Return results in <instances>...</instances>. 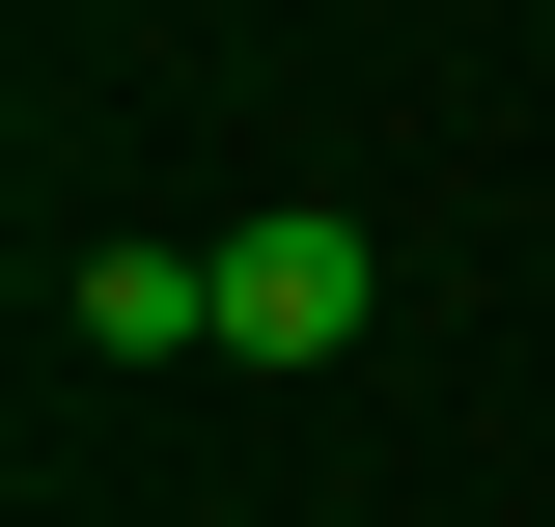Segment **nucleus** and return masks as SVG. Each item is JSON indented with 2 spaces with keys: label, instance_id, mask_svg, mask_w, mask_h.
<instances>
[{
  "label": "nucleus",
  "instance_id": "f03ea898",
  "mask_svg": "<svg viewBox=\"0 0 555 527\" xmlns=\"http://www.w3.org/2000/svg\"><path fill=\"white\" fill-rule=\"evenodd\" d=\"M222 333V250H83V361H195Z\"/></svg>",
  "mask_w": 555,
  "mask_h": 527
},
{
  "label": "nucleus",
  "instance_id": "f257e3e1",
  "mask_svg": "<svg viewBox=\"0 0 555 527\" xmlns=\"http://www.w3.org/2000/svg\"><path fill=\"white\" fill-rule=\"evenodd\" d=\"M361 306H389L361 222H222V361H361Z\"/></svg>",
  "mask_w": 555,
  "mask_h": 527
}]
</instances>
